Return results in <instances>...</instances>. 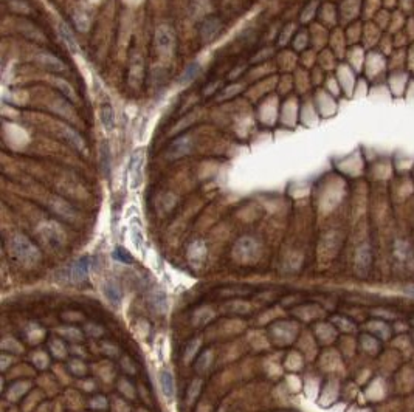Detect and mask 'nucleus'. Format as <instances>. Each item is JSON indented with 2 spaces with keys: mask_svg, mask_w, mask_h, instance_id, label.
Returning a JSON list of instances; mask_svg holds the SVG:
<instances>
[{
  "mask_svg": "<svg viewBox=\"0 0 414 412\" xmlns=\"http://www.w3.org/2000/svg\"><path fill=\"white\" fill-rule=\"evenodd\" d=\"M11 256L24 265H34L41 259L37 246L24 234H16L10 240Z\"/></svg>",
  "mask_w": 414,
  "mask_h": 412,
  "instance_id": "1",
  "label": "nucleus"
},
{
  "mask_svg": "<svg viewBox=\"0 0 414 412\" xmlns=\"http://www.w3.org/2000/svg\"><path fill=\"white\" fill-rule=\"evenodd\" d=\"M233 256L242 264H253L261 256V246L253 237H242L234 245Z\"/></svg>",
  "mask_w": 414,
  "mask_h": 412,
  "instance_id": "2",
  "label": "nucleus"
},
{
  "mask_svg": "<svg viewBox=\"0 0 414 412\" xmlns=\"http://www.w3.org/2000/svg\"><path fill=\"white\" fill-rule=\"evenodd\" d=\"M39 232L42 236V239L45 240V243H48L50 246H59L64 243V231L59 228L58 223L54 222H47L39 228Z\"/></svg>",
  "mask_w": 414,
  "mask_h": 412,
  "instance_id": "3",
  "label": "nucleus"
},
{
  "mask_svg": "<svg viewBox=\"0 0 414 412\" xmlns=\"http://www.w3.org/2000/svg\"><path fill=\"white\" fill-rule=\"evenodd\" d=\"M186 256H188L190 264H191L194 268L200 267V265L205 262V258H206V246H205L203 240H196V242H193V243L190 245Z\"/></svg>",
  "mask_w": 414,
  "mask_h": 412,
  "instance_id": "4",
  "label": "nucleus"
},
{
  "mask_svg": "<svg viewBox=\"0 0 414 412\" xmlns=\"http://www.w3.org/2000/svg\"><path fill=\"white\" fill-rule=\"evenodd\" d=\"M143 163H144V152L138 150L134 153L130 161V185L132 188H138L143 180Z\"/></svg>",
  "mask_w": 414,
  "mask_h": 412,
  "instance_id": "5",
  "label": "nucleus"
},
{
  "mask_svg": "<svg viewBox=\"0 0 414 412\" xmlns=\"http://www.w3.org/2000/svg\"><path fill=\"white\" fill-rule=\"evenodd\" d=\"M193 147V141L190 136H182V138H177L166 150V156L170 160H177L183 155H186Z\"/></svg>",
  "mask_w": 414,
  "mask_h": 412,
  "instance_id": "6",
  "label": "nucleus"
},
{
  "mask_svg": "<svg viewBox=\"0 0 414 412\" xmlns=\"http://www.w3.org/2000/svg\"><path fill=\"white\" fill-rule=\"evenodd\" d=\"M89 268H90V262H89V258H81L78 259L71 268H70V279L73 282H82L86 281L87 276H89Z\"/></svg>",
  "mask_w": 414,
  "mask_h": 412,
  "instance_id": "7",
  "label": "nucleus"
},
{
  "mask_svg": "<svg viewBox=\"0 0 414 412\" xmlns=\"http://www.w3.org/2000/svg\"><path fill=\"white\" fill-rule=\"evenodd\" d=\"M155 44L158 47L160 51L163 53H170L173 45H174V34L168 27H160L157 30V36H155Z\"/></svg>",
  "mask_w": 414,
  "mask_h": 412,
  "instance_id": "8",
  "label": "nucleus"
},
{
  "mask_svg": "<svg viewBox=\"0 0 414 412\" xmlns=\"http://www.w3.org/2000/svg\"><path fill=\"white\" fill-rule=\"evenodd\" d=\"M220 27H222V22H220L219 17H216V16H210V17H206V19L202 22V27H200V34H202L203 41H210V39H213V37L219 33Z\"/></svg>",
  "mask_w": 414,
  "mask_h": 412,
  "instance_id": "9",
  "label": "nucleus"
},
{
  "mask_svg": "<svg viewBox=\"0 0 414 412\" xmlns=\"http://www.w3.org/2000/svg\"><path fill=\"white\" fill-rule=\"evenodd\" d=\"M36 59H37V62H39L44 68H47V70H50V71H62V70H65L64 62H62L61 59H58L56 56H53V54H48V53H39Z\"/></svg>",
  "mask_w": 414,
  "mask_h": 412,
  "instance_id": "10",
  "label": "nucleus"
},
{
  "mask_svg": "<svg viewBox=\"0 0 414 412\" xmlns=\"http://www.w3.org/2000/svg\"><path fill=\"white\" fill-rule=\"evenodd\" d=\"M160 384H161V390L164 394L168 400H171L174 397V392H176V386H174V378L171 375L170 370H161L160 372Z\"/></svg>",
  "mask_w": 414,
  "mask_h": 412,
  "instance_id": "11",
  "label": "nucleus"
},
{
  "mask_svg": "<svg viewBox=\"0 0 414 412\" xmlns=\"http://www.w3.org/2000/svg\"><path fill=\"white\" fill-rule=\"evenodd\" d=\"M149 307L157 311V313H163L166 310V295H164L161 290H155L149 295Z\"/></svg>",
  "mask_w": 414,
  "mask_h": 412,
  "instance_id": "12",
  "label": "nucleus"
},
{
  "mask_svg": "<svg viewBox=\"0 0 414 412\" xmlns=\"http://www.w3.org/2000/svg\"><path fill=\"white\" fill-rule=\"evenodd\" d=\"M62 136L65 138V141H67L71 147H74V149L79 150V152H84V149H86L84 140H82L74 130H71V129H68V127H62Z\"/></svg>",
  "mask_w": 414,
  "mask_h": 412,
  "instance_id": "13",
  "label": "nucleus"
},
{
  "mask_svg": "<svg viewBox=\"0 0 414 412\" xmlns=\"http://www.w3.org/2000/svg\"><path fill=\"white\" fill-rule=\"evenodd\" d=\"M104 293H106V296H107V299H109V302L110 304H114V305H120V302H121V288H120V285L117 284V281H109V282H106V285H104Z\"/></svg>",
  "mask_w": 414,
  "mask_h": 412,
  "instance_id": "14",
  "label": "nucleus"
},
{
  "mask_svg": "<svg viewBox=\"0 0 414 412\" xmlns=\"http://www.w3.org/2000/svg\"><path fill=\"white\" fill-rule=\"evenodd\" d=\"M101 123L106 130H112L115 126V113L110 104H104L101 107Z\"/></svg>",
  "mask_w": 414,
  "mask_h": 412,
  "instance_id": "15",
  "label": "nucleus"
},
{
  "mask_svg": "<svg viewBox=\"0 0 414 412\" xmlns=\"http://www.w3.org/2000/svg\"><path fill=\"white\" fill-rule=\"evenodd\" d=\"M371 264V254L368 248H360L355 258V267L359 271H366Z\"/></svg>",
  "mask_w": 414,
  "mask_h": 412,
  "instance_id": "16",
  "label": "nucleus"
},
{
  "mask_svg": "<svg viewBox=\"0 0 414 412\" xmlns=\"http://www.w3.org/2000/svg\"><path fill=\"white\" fill-rule=\"evenodd\" d=\"M110 160H112V153H110L109 144H107V141H103V144L100 147V163H101V168L106 174H109Z\"/></svg>",
  "mask_w": 414,
  "mask_h": 412,
  "instance_id": "17",
  "label": "nucleus"
},
{
  "mask_svg": "<svg viewBox=\"0 0 414 412\" xmlns=\"http://www.w3.org/2000/svg\"><path fill=\"white\" fill-rule=\"evenodd\" d=\"M58 30H59V34H61V37L65 41V44L68 45V48L73 51V53H76L78 51V44H76V41H74V36L71 34V31L61 22L59 25H58Z\"/></svg>",
  "mask_w": 414,
  "mask_h": 412,
  "instance_id": "18",
  "label": "nucleus"
},
{
  "mask_svg": "<svg viewBox=\"0 0 414 412\" xmlns=\"http://www.w3.org/2000/svg\"><path fill=\"white\" fill-rule=\"evenodd\" d=\"M51 206H53V209H54L59 215H62V217H65V219H71V217L74 215L73 208H71L70 205H67L64 200L54 199V200L51 202Z\"/></svg>",
  "mask_w": 414,
  "mask_h": 412,
  "instance_id": "19",
  "label": "nucleus"
},
{
  "mask_svg": "<svg viewBox=\"0 0 414 412\" xmlns=\"http://www.w3.org/2000/svg\"><path fill=\"white\" fill-rule=\"evenodd\" d=\"M199 71H200V65H197V64H191V65H188L179 82H180V84H188V82H191V81L197 76Z\"/></svg>",
  "mask_w": 414,
  "mask_h": 412,
  "instance_id": "20",
  "label": "nucleus"
},
{
  "mask_svg": "<svg viewBox=\"0 0 414 412\" xmlns=\"http://www.w3.org/2000/svg\"><path fill=\"white\" fill-rule=\"evenodd\" d=\"M56 87L62 92V95L67 98V100H70V101H74V93H73V90H71V86H68L65 81H62V79H56Z\"/></svg>",
  "mask_w": 414,
  "mask_h": 412,
  "instance_id": "21",
  "label": "nucleus"
},
{
  "mask_svg": "<svg viewBox=\"0 0 414 412\" xmlns=\"http://www.w3.org/2000/svg\"><path fill=\"white\" fill-rule=\"evenodd\" d=\"M115 256H117L120 261H123V262H127V264H130V262H132V258H130V256H129V253H127L126 250H123V248H117Z\"/></svg>",
  "mask_w": 414,
  "mask_h": 412,
  "instance_id": "22",
  "label": "nucleus"
}]
</instances>
